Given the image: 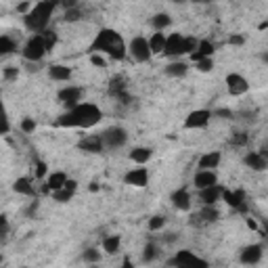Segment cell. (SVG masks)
<instances>
[{
    "mask_svg": "<svg viewBox=\"0 0 268 268\" xmlns=\"http://www.w3.org/2000/svg\"><path fill=\"white\" fill-rule=\"evenodd\" d=\"M101 117L103 111L94 103H80L78 107L63 113L57 120V124L61 128H82V130H88V128H94L101 122Z\"/></svg>",
    "mask_w": 268,
    "mask_h": 268,
    "instance_id": "6da1fadb",
    "label": "cell"
},
{
    "mask_svg": "<svg viewBox=\"0 0 268 268\" xmlns=\"http://www.w3.org/2000/svg\"><path fill=\"white\" fill-rule=\"evenodd\" d=\"M90 52H99V55H107L113 61H124L128 55V46L122 38V34H117L111 27H103L99 29V34L94 36Z\"/></svg>",
    "mask_w": 268,
    "mask_h": 268,
    "instance_id": "7a4b0ae2",
    "label": "cell"
},
{
    "mask_svg": "<svg viewBox=\"0 0 268 268\" xmlns=\"http://www.w3.org/2000/svg\"><path fill=\"white\" fill-rule=\"evenodd\" d=\"M57 8V2L52 0H42V2H36L31 13L27 17H23V23H25V29L31 31V34H44L46 27H48V21H50V15L55 13Z\"/></svg>",
    "mask_w": 268,
    "mask_h": 268,
    "instance_id": "3957f363",
    "label": "cell"
},
{
    "mask_svg": "<svg viewBox=\"0 0 268 268\" xmlns=\"http://www.w3.org/2000/svg\"><path fill=\"white\" fill-rule=\"evenodd\" d=\"M46 52H48V48H46V42H44V36H42V34L29 36L27 42L23 44V48H21V55H23V59L29 61V63L42 61Z\"/></svg>",
    "mask_w": 268,
    "mask_h": 268,
    "instance_id": "277c9868",
    "label": "cell"
},
{
    "mask_svg": "<svg viewBox=\"0 0 268 268\" xmlns=\"http://www.w3.org/2000/svg\"><path fill=\"white\" fill-rule=\"evenodd\" d=\"M128 55H130L136 63H147L153 57L151 46H149V38H143V36L132 38L130 44H128Z\"/></svg>",
    "mask_w": 268,
    "mask_h": 268,
    "instance_id": "5b68a950",
    "label": "cell"
},
{
    "mask_svg": "<svg viewBox=\"0 0 268 268\" xmlns=\"http://www.w3.org/2000/svg\"><path fill=\"white\" fill-rule=\"evenodd\" d=\"M101 136H103V143H105L107 149H122L128 143V132H126V128H122V126L107 128Z\"/></svg>",
    "mask_w": 268,
    "mask_h": 268,
    "instance_id": "8992f818",
    "label": "cell"
},
{
    "mask_svg": "<svg viewBox=\"0 0 268 268\" xmlns=\"http://www.w3.org/2000/svg\"><path fill=\"white\" fill-rule=\"evenodd\" d=\"M172 264H174L176 268H210L208 260L199 258V256H195L191 250H182V252H178V254L174 256Z\"/></svg>",
    "mask_w": 268,
    "mask_h": 268,
    "instance_id": "52a82bcc",
    "label": "cell"
},
{
    "mask_svg": "<svg viewBox=\"0 0 268 268\" xmlns=\"http://www.w3.org/2000/svg\"><path fill=\"white\" fill-rule=\"evenodd\" d=\"M224 82H227V90H229L231 96H243V94L250 92L248 78L241 76V73H237V71H231Z\"/></svg>",
    "mask_w": 268,
    "mask_h": 268,
    "instance_id": "ba28073f",
    "label": "cell"
},
{
    "mask_svg": "<svg viewBox=\"0 0 268 268\" xmlns=\"http://www.w3.org/2000/svg\"><path fill=\"white\" fill-rule=\"evenodd\" d=\"M222 201L227 203L229 208H233L235 212H241V214L248 212V201H245V191L243 189H235V191L224 189Z\"/></svg>",
    "mask_w": 268,
    "mask_h": 268,
    "instance_id": "9c48e42d",
    "label": "cell"
},
{
    "mask_svg": "<svg viewBox=\"0 0 268 268\" xmlns=\"http://www.w3.org/2000/svg\"><path fill=\"white\" fill-rule=\"evenodd\" d=\"M109 94L113 99H117L122 105H130L132 103V94L128 92V84L122 76H113L109 80Z\"/></svg>",
    "mask_w": 268,
    "mask_h": 268,
    "instance_id": "30bf717a",
    "label": "cell"
},
{
    "mask_svg": "<svg viewBox=\"0 0 268 268\" xmlns=\"http://www.w3.org/2000/svg\"><path fill=\"white\" fill-rule=\"evenodd\" d=\"M212 115L214 113L210 109H195V111H191L187 115V120H185V128H187V130H203V128H208Z\"/></svg>",
    "mask_w": 268,
    "mask_h": 268,
    "instance_id": "8fae6325",
    "label": "cell"
},
{
    "mask_svg": "<svg viewBox=\"0 0 268 268\" xmlns=\"http://www.w3.org/2000/svg\"><path fill=\"white\" fill-rule=\"evenodd\" d=\"M264 258V245L262 243H252V245H245L239 254V260L245 266H256L260 260Z\"/></svg>",
    "mask_w": 268,
    "mask_h": 268,
    "instance_id": "7c38bea8",
    "label": "cell"
},
{
    "mask_svg": "<svg viewBox=\"0 0 268 268\" xmlns=\"http://www.w3.org/2000/svg\"><path fill=\"white\" fill-rule=\"evenodd\" d=\"M57 96H59V101L67 107V109H73V107H78L80 103H82V96H84V90L80 88V86H67L65 88H61L59 92H57Z\"/></svg>",
    "mask_w": 268,
    "mask_h": 268,
    "instance_id": "4fadbf2b",
    "label": "cell"
},
{
    "mask_svg": "<svg viewBox=\"0 0 268 268\" xmlns=\"http://www.w3.org/2000/svg\"><path fill=\"white\" fill-rule=\"evenodd\" d=\"M218 218H220V210L216 206H201L197 214H193V224L206 227V224H214Z\"/></svg>",
    "mask_w": 268,
    "mask_h": 268,
    "instance_id": "5bb4252c",
    "label": "cell"
},
{
    "mask_svg": "<svg viewBox=\"0 0 268 268\" xmlns=\"http://www.w3.org/2000/svg\"><path fill=\"white\" fill-rule=\"evenodd\" d=\"M182 44H185V36L180 31H174L170 34L168 40H166V48H164V57H182Z\"/></svg>",
    "mask_w": 268,
    "mask_h": 268,
    "instance_id": "9a60e30c",
    "label": "cell"
},
{
    "mask_svg": "<svg viewBox=\"0 0 268 268\" xmlns=\"http://www.w3.org/2000/svg\"><path fill=\"white\" fill-rule=\"evenodd\" d=\"M124 182L136 189H145L149 185V170L147 168H132L130 172H126Z\"/></svg>",
    "mask_w": 268,
    "mask_h": 268,
    "instance_id": "2e32d148",
    "label": "cell"
},
{
    "mask_svg": "<svg viewBox=\"0 0 268 268\" xmlns=\"http://www.w3.org/2000/svg\"><path fill=\"white\" fill-rule=\"evenodd\" d=\"M80 151H86V153H103L105 151V143H103V136L101 134H90V136H84L82 141L78 143Z\"/></svg>",
    "mask_w": 268,
    "mask_h": 268,
    "instance_id": "e0dca14e",
    "label": "cell"
},
{
    "mask_svg": "<svg viewBox=\"0 0 268 268\" xmlns=\"http://www.w3.org/2000/svg\"><path fill=\"white\" fill-rule=\"evenodd\" d=\"M193 185L197 187V191L208 189V187L218 185V176L214 170H197L195 176H193Z\"/></svg>",
    "mask_w": 268,
    "mask_h": 268,
    "instance_id": "ac0fdd59",
    "label": "cell"
},
{
    "mask_svg": "<svg viewBox=\"0 0 268 268\" xmlns=\"http://www.w3.org/2000/svg\"><path fill=\"white\" fill-rule=\"evenodd\" d=\"M222 193H224L222 185H214V187H208V189H201L199 191V201L203 203V206H216L218 201H222Z\"/></svg>",
    "mask_w": 268,
    "mask_h": 268,
    "instance_id": "d6986e66",
    "label": "cell"
},
{
    "mask_svg": "<svg viewBox=\"0 0 268 268\" xmlns=\"http://www.w3.org/2000/svg\"><path fill=\"white\" fill-rule=\"evenodd\" d=\"M243 164L252 168L254 172H264V170H268V157L262 155L260 151H250L243 157Z\"/></svg>",
    "mask_w": 268,
    "mask_h": 268,
    "instance_id": "ffe728a7",
    "label": "cell"
},
{
    "mask_svg": "<svg viewBox=\"0 0 268 268\" xmlns=\"http://www.w3.org/2000/svg\"><path fill=\"white\" fill-rule=\"evenodd\" d=\"M170 201H172V206L176 208V210H180V212H189L191 210V193L185 189V187H180V189H176L172 195H170Z\"/></svg>",
    "mask_w": 268,
    "mask_h": 268,
    "instance_id": "44dd1931",
    "label": "cell"
},
{
    "mask_svg": "<svg viewBox=\"0 0 268 268\" xmlns=\"http://www.w3.org/2000/svg\"><path fill=\"white\" fill-rule=\"evenodd\" d=\"M67 174L65 172H50L48 178H46V185H44V193H55V191H61L65 189V182H67Z\"/></svg>",
    "mask_w": 268,
    "mask_h": 268,
    "instance_id": "7402d4cb",
    "label": "cell"
},
{
    "mask_svg": "<svg viewBox=\"0 0 268 268\" xmlns=\"http://www.w3.org/2000/svg\"><path fill=\"white\" fill-rule=\"evenodd\" d=\"M214 52H216V46H214L210 40H199V46H197V50L191 55V61H193V63H199V61H203V59H212Z\"/></svg>",
    "mask_w": 268,
    "mask_h": 268,
    "instance_id": "603a6c76",
    "label": "cell"
},
{
    "mask_svg": "<svg viewBox=\"0 0 268 268\" xmlns=\"http://www.w3.org/2000/svg\"><path fill=\"white\" fill-rule=\"evenodd\" d=\"M220 162H222V153L220 151H210L206 155H201L197 168L199 170H214V172H216V168L220 166Z\"/></svg>",
    "mask_w": 268,
    "mask_h": 268,
    "instance_id": "cb8c5ba5",
    "label": "cell"
},
{
    "mask_svg": "<svg viewBox=\"0 0 268 268\" xmlns=\"http://www.w3.org/2000/svg\"><path fill=\"white\" fill-rule=\"evenodd\" d=\"M13 191L19 193V195H25V197H34L36 195V189L31 185V180L27 176H21L13 182Z\"/></svg>",
    "mask_w": 268,
    "mask_h": 268,
    "instance_id": "d4e9b609",
    "label": "cell"
},
{
    "mask_svg": "<svg viewBox=\"0 0 268 268\" xmlns=\"http://www.w3.org/2000/svg\"><path fill=\"white\" fill-rule=\"evenodd\" d=\"M48 78L55 82H69L71 80V69L67 65H50L48 67Z\"/></svg>",
    "mask_w": 268,
    "mask_h": 268,
    "instance_id": "484cf974",
    "label": "cell"
},
{
    "mask_svg": "<svg viewBox=\"0 0 268 268\" xmlns=\"http://www.w3.org/2000/svg\"><path fill=\"white\" fill-rule=\"evenodd\" d=\"M164 71L170 78H185L189 71V63L187 61H172V63H168V67Z\"/></svg>",
    "mask_w": 268,
    "mask_h": 268,
    "instance_id": "4316f807",
    "label": "cell"
},
{
    "mask_svg": "<svg viewBox=\"0 0 268 268\" xmlns=\"http://www.w3.org/2000/svg\"><path fill=\"white\" fill-rule=\"evenodd\" d=\"M166 40H168V36L164 34V31H153L151 38H149V46H151V52H153V55H164Z\"/></svg>",
    "mask_w": 268,
    "mask_h": 268,
    "instance_id": "83f0119b",
    "label": "cell"
},
{
    "mask_svg": "<svg viewBox=\"0 0 268 268\" xmlns=\"http://www.w3.org/2000/svg\"><path fill=\"white\" fill-rule=\"evenodd\" d=\"M151 155H153V151H151V149H149V147H134L128 157H130L134 164H138V166H145V164L149 162V159H151Z\"/></svg>",
    "mask_w": 268,
    "mask_h": 268,
    "instance_id": "f1b7e54d",
    "label": "cell"
},
{
    "mask_svg": "<svg viewBox=\"0 0 268 268\" xmlns=\"http://www.w3.org/2000/svg\"><path fill=\"white\" fill-rule=\"evenodd\" d=\"M120 248H122V237L120 235H109V237L103 239V252L105 254L113 256V254L120 252Z\"/></svg>",
    "mask_w": 268,
    "mask_h": 268,
    "instance_id": "f546056e",
    "label": "cell"
},
{
    "mask_svg": "<svg viewBox=\"0 0 268 268\" xmlns=\"http://www.w3.org/2000/svg\"><path fill=\"white\" fill-rule=\"evenodd\" d=\"M151 25H153L155 31H164L172 25V17H170L168 13H157V15L151 17Z\"/></svg>",
    "mask_w": 268,
    "mask_h": 268,
    "instance_id": "4dcf8cb0",
    "label": "cell"
},
{
    "mask_svg": "<svg viewBox=\"0 0 268 268\" xmlns=\"http://www.w3.org/2000/svg\"><path fill=\"white\" fill-rule=\"evenodd\" d=\"M159 254H162V250H159V245L153 243V241H149L145 248H143V260L149 264V262H155L159 258Z\"/></svg>",
    "mask_w": 268,
    "mask_h": 268,
    "instance_id": "1f68e13d",
    "label": "cell"
},
{
    "mask_svg": "<svg viewBox=\"0 0 268 268\" xmlns=\"http://www.w3.org/2000/svg\"><path fill=\"white\" fill-rule=\"evenodd\" d=\"M15 50H17V42L13 38L6 36V34L0 36V55L6 57V55H10V52H15Z\"/></svg>",
    "mask_w": 268,
    "mask_h": 268,
    "instance_id": "d6a6232c",
    "label": "cell"
},
{
    "mask_svg": "<svg viewBox=\"0 0 268 268\" xmlns=\"http://www.w3.org/2000/svg\"><path fill=\"white\" fill-rule=\"evenodd\" d=\"M248 141H250L248 132H233L231 138H229V145L231 147H245V145H248Z\"/></svg>",
    "mask_w": 268,
    "mask_h": 268,
    "instance_id": "836d02e7",
    "label": "cell"
},
{
    "mask_svg": "<svg viewBox=\"0 0 268 268\" xmlns=\"http://www.w3.org/2000/svg\"><path fill=\"white\" fill-rule=\"evenodd\" d=\"M147 227H149V231H151V233L162 231V229L166 227V216H162V214H157V216H151V218H149V222H147Z\"/></svg>",
    "mask_w": 268,
    "mask_h": 268,
    "instance_id": "e575fe53",
    "label": "cell"
},
{
    "mask_svg": "<svg viewBox=\"0 0 268 268\" xmlns=\"http://www.w3.org/2000/svg\"><path fill=\"white\" fill-rule=\"evenodd\" d=\"M82 260L86 262V264H96V262L101 260V252L96 250V248H88L86 252L82 254Z\"/></svg>",
    "mask_w": 268,
    "mask_h": 268,
    "instance_id": "d590c367",
    "label": "cell"
},
{
    "mask_svg": "<svg viewBox=\"0 0 268 268\" xmlns=\"http://www.w3.org/2000/svg\"><path fill=\"white\" fill-rule=\"evenodd\" d=\"M50 197L55 199L57 203H67L73 199V193L67 191V189H61V191H55V193H50Z\"/></svg>",
    "mask_w": 268,
    "mask_h": 268,
    "instance_id": "8d00e7d4",
    "label": "cell"
},
{
    "mask_svg": "<svg viewBox=\"0 0 268 268\" xmlns=\"http://www.w3.org/2000/svg\"><path fill=\"white\" fill-rule=\"evenodd\" d=\"M63 19H65L67 23H73V21H80V19H82V10H80V6L65 10V15H63Z\"/></svg>",
    "mask_w": 268,
    "mask_h": 268,
    "instance_id": "74e56055",
    "label": "cell"
},
{
    "mask_svg": "<svg viewBox=\"0 0 268 268\" xmlns=\"http://www.w3.org/2000/svg\"><path fill=\"white\" fill-rule=\"evenodd\" d=\"M48 164L42 162V159H36V178H48Z\"/></svg>",
    "mask_w": 268,
    "mask_h": 268,
    "instance_id": "f35d334b",
    "label": "cell"
},
{
    "mask_svg": "<svg viewBox=\"0 0 268 268\" xmlns=\"http://www.w3.org/2000/svg\"><path fill=\"white\" fill-rule=\"evenodd\" d=\"M36 130V122L31 120V117H23V120H21V132L23 134H31Z\"/></svg>",
    "mask_w": 268,
    "mask_h": 268,
    "instance_id": "ab89813d",
    "label": "cell"
},
{
    "mask_svg": "<svg viewBox=\"0 0 268 268\" xmlns=\"http://www.w3.org/2000/svg\"><path fill=\"white\" fill-rule=\"evenodd\" d=\"M42 36H44V42H46V48H48V50L55 48V44H57V34H55V31H52V29H46Z\"/></svg>",
    "mask_w": 268,
    "mask_h": 268,
    "instance_id": "60d3db41",
    "label": "cell"
},
{
    "mask_svg": "<svg viewBox=\"0 0 268 268\" xmlns=\"http://www.w3.org/2000/svg\"><path fill=\"white\" fill-rule=\"evenodd\" d=\"M195 65H197V71H201V73H210V71L214 69V59H203V61L195 63Z\"/></svg>",
    "mask_w": 268,
    "mask_h": 268,
    "instance_id": "b9f144b4",
    "label": "cell"
},
{
    "mask_svg": "<svg viewBox=\"0 0 268 268\" xmlns=\"http://www.w3.org/2000/svg\"><path fill=\"white\" fill-rule=\"evenodd\" d=\"M90 63H92L94 67H107L105 55H99V52H90Z\"/></svg>",
    "mask_w": 268,
    "mask_h": 268,
    "instance_id": "7bdbcfd3",
    "label": "cell"
},
{
    "mask_svg": "<svg viewBox=\"0 0 268 268\" xmlns=\"http://www.w3.org/2000/svg\"><path fill=\"white\" fill-rule=\"evenodd\" d=\"M2 78H4L6 82L17 80V78H19V67H4V69H2Z\"/></svg>",
    "mask_w": 268,
    "mask_h": 268,
    "instance_id": "ee69618b",
    "label": "cell"
},
{
    "mask_svg": "<svg viewBox=\"0 0 268 268\" xmlns=\"http://www.w3.org/2000/svg\"><path fill=\"white\" fill-rule=\"evenodd\" d=\"M31 8H34V2H19L17 6H15V10L19 15H23V17H27L29 13H31Z\"/></svg>",
    "mask_w": 268,
    "mask_h": 268,
    "instance_id": "f6af8a7d",
    "label": "cell"
},
{
    "mask_svg": "<svg viewBox=\"0 0 268 268\" xmlns=\"http://www.w3.org/2000/svg\"><path fill=\"white\" fill-rule=\"evenodd\" d=\"M229 44H231V46H243V44H245V36H241V34L231 36V38H229Z\"/></svg>",
    "mask_w": 268,
    "mask_h": 268,
    "instance_id": "bcb514c9",
    "label": "cell"
},
{
    "mask_svg": "<svg viewBox=\"0 0 268 268\" xmlns=\"http://www.w3.org/2000/svg\"><path fill=\"white\" fill-rule=\"evenodd\" d=\"M38 208H40V201H36V199H34V201H31V203H29V208L25 210V214H27V218H31V216H36V212H38Z\"/></svg>",
    "mask_w": 268,
    "mask_h": 268,
    "instance_id": "7dc6e473",
    "label": "cell"
},
{
    "mask_svg": "<svg viewBox=\"0 0 268 268\" xmlns=\"http://www.w3.org/2000/svg\"><path fill=\"white\" fill-rule=\"evenodd\" d=\"M214 115L222 117V120H231V117H235V113L231 109H216V111H214Z\"/></svg>",
    "mask_w": 268,
    "mask_h": 268,
    "instance_id": "c3c4849f",
    "label": "cell"
},
{
    "mask_svg": "<svg viewBox=\"0 0 268 268\" xmlns=\"http://www.w3.org/2000/svg\"><path fill=\"white\" fill-rule=\"evenodd\" d=\"M8 132H10V124H8V117L4 115V117H2V130H0V134L6 136Z\"/></svg>",
    "mask_w": 268,
    "mask_h": 268,
    "instance_id": "681fc988",
    "label": "cell"
},
{
    "mask_svg": "<svg viewBox=\"0 0 268 268\" xmlns=\"http://www.w3.org/2000/svg\"><path fill=\"white\" fill-rule=\"evenodd\" d=\"M0 224H2V237H6V235H8V218L0 216Z\"/></svg>",
    "mask_w": 268,
    "mask_h": 268,
    "instance_id": "f907efd6",
    "label": "cell"
},
{
    "mask_svg": "<svg viewBox=\"0 0 268 268\" xmlns=\"http://www.w3.org/2000/svg\"><path fill=\"white\" fill-rule=\"evenodd\" d=\"M65 189H67V191H71V193H76V189H78V182L73 180V178H69V180L65 182Z\"/></svg>",
    "mask_w": 268,
    "mask_h": 268,
    "instance_id": "816d5d0a",
    "label": "cell"
},
{
    "mask_svg": "<svg viewBox=\"0 0 268 268\" xmlns=\"http://www.w3.org/2000/svg\"><path fill=\"white\" fill-rule=\"evenodd\" d=\"M178 239V233H168V235H164V241L166 243H174Z\"/></svg>",
    "mask_w": 268,
    "mask_h": 268,
    "instance_id": "f5cc1de1",
    "label": "cell"
},
{
    "mask_svg": "<svg viewBox=\"0 0 268 268\" xmlns=\"http://www.w3.org/2000/svg\"><path fill=\"white\" fill-rule=\"evenodd\" d=\"M120 268H136V266H134V262H132V260L126 256V258L122 260V266H120Z\"/></svg>",
    "mask_w": 268,
    "mask_h": 268,
    "instance_id": "db71d44e",
    "label": "cell"
},
{
    "mask_svg": "<svg viewBox=\"0 0 268 268\" xmlns=\"http://www.w3.org/2000/svg\"><path fill=\"white\" fill-rule=\"evenodd\" d=\"M245 224H248L252 231H258V222H256L254 218H245Z\"/></svg>",
    "mask_w": 268,
    "mask_h": 268,
    "instance_id": "11a10c76",
    "label": "cell"
},
{
    "mask_svg": "<svg viewBox=\"0 0 268 268\" xmlns=\"http://www.w3.org/2000/svg\"><path fill=\"white\" fill-rule=\"evenodd\" d=\"M262 224H264V237L268 239V218H264V220H262Z\"/></svg>",
    "mask_w": 268,
    "mask_h": 268,
    "instance_id": "9f6ffc18",
    "label": "cell"
},
{
    "mask_svg": "<svg viewBox=\"0 0 268 268\" xmlns=\"http://www.w3.org/2000/svg\"><path fill=\"white\" fill-rule=\"evenodd\" d=\"M90 191L96 193V191H99V185H96V182H90Z\"/></svg>",
    "mask_w": 268,
    "mask_h": 268,
    "instance_id": "6f0895ef",
    "label": "cell"
},
{
    "mask_svg": "<svg viewBox=\"0 0 268 268\" xmlns=\"http://www.w3.org/2000/svg\"><path fill=\"white\" fill-rule=\"evenodd\" d=\"M260 59H262L264 63H268V52H262V55H260Z\"/></svg>",
    "mask_w": 268,
    "mask_h": 268,
    "instance_id": "680465c9",
    "label": "cell"
},
{
    "mask_svg": "<svg viewBox=\"0 0 268 268\" xmlns=\"http://www.w3.org/2000/svg\"><path fill=\"white\" fill-rule=\"evenodd\" d=\"M268 27V21H262V23H260V29H266Z\"/></svg>",
    "mask_w": 268,
    "mask_h": 268,
    "instance_id": "91938a15",
    "label": "cell"
},
{
    "mask_svg": "<svg viewBox=\"0 0 268 268\" xmlns=\"http://www.w3.org/2000/svg\"><path fill=\"white\" fill-rule=\"evenodd\" d=\"M23 268H25V266H23Z\"/></svg>",
    "mask_w": 268,
    "mask_h": 268,
    "instance_id": "94428289",
    "label": "cell"
}]
</instances>
